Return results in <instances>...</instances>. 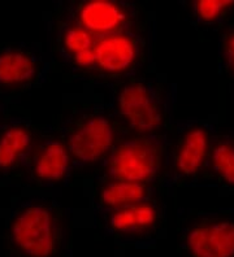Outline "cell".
<instances>
[{"label": "cell", "mask_w": 234, "mask_h": 257, "mask_svg": "<svg viewBox=\"0 0 234 257\" xmlns=\"http://www.w3.org/2000/svg\"><path fill=\"white\" fill-rule=\"evenodd\" d=\"M12 235L16 244L30 256H50L55 245L52 216L42 207L29 208L16 218Z\"/></svg>", "instance_id": "obj_1"}, {"label": "cell", "mask_w": 234, "mask_h": 257, "mask_svg": "<svg viewBox=\"0 0 234 257\" xmlns=\"http://www.w3.org/2000/svg\"><path fill=\"white\" fill-rule=\"evenodd\" d=\"M158 151L148 142H130L116 151L109 160V172L117 178L139 183L158 169Z\"/></svg>", "instance_id": "obj_2"}, {"label": "cell", "mask_w": 234, "mask_h": 257, "mask_svg": "<svg viewBox=\"0 0 234 257\" xmlns=\"http://www.w3.org/2000/svg\"><path fill=\"white\" fill-rule=\"evenodd\" d=\"M187 245L195 257H233L234 225L221 222L194 229L187 236Z\"/></svg>", "instance_id": "obj_3"}, {"label": "cell", "mask_w": 234, "mask_h": 257, "mask_svg": "<svg viewBox=\"0 0 234 257\" xmlns=\"http://www.w3.org/2000/svg\"><path fill=\"white\" fill-rule=\"evenodd\" d=\"M113 132L106 118L95 117L82 125L70 138L73 154L82 161H94L112 145Z\"/></svg>", "instance_id": "obj_4"}, {"label": "cell", "mask_w": 234, "mask_h": 257, "mask_svg": "<svg viewBox=\"0 0 234 257\" xmlns=\"http://www.w3.org/2000/svg\"><path fill=\"white\" fill-rule=\"evenodd\" d=\"M119 104L125 118L139 132H148L160 125V112L142 85H131L124 88Z\"/></svg>", "instance_id": "obj_5"}, {"label": "cell", "mask_w": 234, "mask_h": 257, "mask_svg": "<svg viewBox=\"0 0 234 257\" xmlns=\"http://www.w3.org/2000/svg\"><path fill=\"white\" fill-rule=\"evenodd\" d=\"M97 63L108 72L125 70L135 59V46L128 37H111L95 48Z\"/></svg>", "instance_id": "obj_6"}, {"label": "cell", "mask_w": 234, "mask_h": 257, "mask_svg": "<svg viewBox=\"0 0 234 257\" xmlns=\"http://www.w3.org/2000/svg\"><path fill=\"white\" fill-rule=\"evenodd\" d=\"M207 152V135L202 128H194L185 137L177 157V168L185 174H193L203 164Z\"/></svg>", "instance_id": "obj_7"}, {"label": "cell", "mask_w": 234, "mask_h": 257, "mask_svg": "<svg viewBox=\"0 0 234 257\" xmlns=\"http://www.w3.org/2000/svg\"><path fill=\"white\" fill-rule=\"evenodd\" d=\"M82 22L88 28L98 32L111 30L124 21V13L109 2H91L81 12Z\"/></svg>", "instance_id": "obj_8"}, {"label": "cell", "mask_w": 234, "mask_h": 257, "mask_svg": "<svg viewBox=\"0 0 234 257\" xmlns=\"http://www.w3.org/2000/svg\"><path fill=\"white\" fill-rule=\"evenodd\" d=\"M35 65L24 52L10 51L0 55V82L20 83L33 78Z\"/></svg>", "instance_id": "obj_9"}, {"label": "cell", "mask_w": 234, "mask_h": 257, "mask_svg": "<svg viewBox=\"0 0 234 257\" xmlns=\"http://www.w3.org/2000/svg\"><path fill=\"white\" fill-rule=\"evenodd\" d=\"M68 168V154L65 147L57 142L47 146L35 164V173L42 179L56 181L64 177Z\"/></svg>", "instance_id": "obj_10"}, {"label": "cell", "mask_w": 234, "mask_h": 257, "mask_svg": "<svg viewBox=\"0 0 234 257\" xmlns=\"http://www.w3.org/2000/svg\"><path fill=\"white\" fill-rule=\"evenodd\" d=\"M30 145V135L24 127L8 128L0 138V168H8L17 161Z\"/></svg>", "instance_id": "obj_11"}, {"label": "cell", "mask_w": 234, "mask_h": 257, "mask_svg": "<svg viewBox=\"0 0 234 257\" xmlns=\"http://www.w3.org/2000/svg\"><path fill=\"white\" fill-rule=\"evenodd\" d=\"M155 209L150 205H138L116 213L112 225L116 230H128L134 227H147L155 222Z\"/></svg>", "instance_id": "obj_12"}, {"label": "cell", "mask_w": 234, "mask_h": 257, "mask_svg": "<svg viewBox=\"0 0 234 257\" xmlns=\"http://www.w3.org/2000/svg\"><path fill=\"white\" fill-rule=\"evenodd\" d=\"M143 196V187L139 183L128 182V181H121V182L108 186L104 188L103 195H102L104 203L112 207L137 203Z\"/></svg>", "instance_id": "obj_13"}, {"label": "cell", "mask_w": 234, "mask_h": 257, "mask_svg": "<svg viewBox=\"0 0 234 257\" xmlns=\"http://www.w3.org/2000/svg\"><path fill=\"white\" fill-rule=\"evenodd\" d=\"M213 165L226 182L234 185V147L217 146L213 151Z\"/></svg>", "instance_id": "obj_14"}, {"label": "cell", "mask_w": 234, "mask_h": 257, "mask_svg": "<svg viewBox=\"0 0 234 257\" xmlns=\"http://www.w3.org/2000/svg\"><path fill=\"white\" fill-rule=\"evenodd\" d=\"M233 4L230 0H200L197 3L199 16L206 21H212L220 16V13Z\"/></svg>", "instance_id": "obj_15"}, {"label": "cell", "mask_w": 234, "mask_h": 257, "mask_svg": "<svg viewBox=\"0 0 234 257\" xmlns=\"http://www.w3.org/2000/svg\"><path fill=\"white\" fill-rule=\"evenodd\" d=\"M65 46L75 55L91 50V38L82 29H72L65 35Z\"/></svg>", "instance_id": "obj_16"}, {"label": "cell", "mask_w": 234, "mask_h": 257, "mask_svg": "<svg viewBox=\"0 0 234 257\" xmlns=\"http://www.w3.org/2000/svg\"><path fill=\"white\" fill-rule=\"evenodd\" d=\"M75 63L80 66H90L94 63H97V56H95V51L88 50L84 52L75 55Z\"/></svg>", "instance_id": "obj_17"}, {"label": "cell", "mask_w": 234, "mask_h": 257, "mask_svg": "<svg viewBox=\"0 0 234 257\" xmlns=\"http://www.w3.org/2000/svg\"><path fill=\"white\" fill-rule=\"evenodd\" d=\"M225 55H226V60H228L229 65H230L231 69L234 70V34L230 35L228 41H226Z\"/></svg>", "instance_id": "obj_18"}]
</instances>
